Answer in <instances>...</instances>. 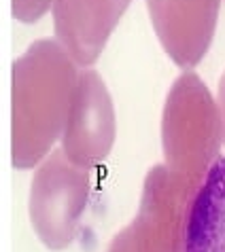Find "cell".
<instances>
[{"mask_svg":"<svg viewBox=\"0 0 225 252\" xmlns=\"http://www.w3.org/2000/svg\"><path fill=\"white\" fill-rule=\"evenodd\" d=\"M53 6V0H11V15L22 24H37Z\"/></svg>","mask_w":225,"mask_h":252,"instance_id":"30bf717a","label":"cell"},{"mask_svg":"<svg viewBox=\"0 0 225 252\" xmlns=\"http://www.w3.org/2000/svg\"><path fill=\"white\" fill-rule=\"evenodd\" d=\"M91 195V174L53 149L34 167L28 193V216L45 248L60 252L75 242Z\"/></svg>","mask_w":225,"mask_h":252,"instance_id":"3957f363","label":"cell"},{"mask_svg":"<svg viewBox=\"0 0 225 252\" xmlns=\"http://www.w3.org/2000/svg\"><path fill=\"white\" fill-rule=\"evenodd\" d=\"M185 252H225V155L208 170L195 195Z\"/></svg>","mask_w":225,"mask_h":252,"instance_id":"ba28073f","label":"cell"},{"mask_svg":"<svg viewBox=\"0 0 225 252\" xmlns=\"http://www.w3.org/2000/svg\"><path fill=\"white\" fill-rule=\"evenodd\" d=\"M107 252H159L151 237L147 235L145 227L136 219H132L130 225H125L119 233L112 235Z\"/></svg>","mask_w":225,"mask_h":252,"instance_id":"9c48e42d","label":"cell"},{"mask_svg":"<svg viewBox=\"0 0 225 252\" xmlns=\"http://www.w3.org/2000/svg\"><path fill=\"white\" fill-rule=\"evenodd\" d=\"M217 104L221 113V125H223V146H225V70L219 79V89H217Z\"/></svg>","mask_w":225,"mask_h":252,"instance_id":"8fae6325","label":"cell"},{"mask_svg":"<svg viewBox=\"0 0 225 252\" xmlns=\"http://www.w3.org/2000/svg\"><path fill=\"white\" fill-rule=\"evenodd\" d=\"M115 138L117 113L107 83L98 70L81 68L60 149L75 165L91 170L111 155Z\"/></svg>","mask_w":225,"mask_h":252,"instance_id":"277c9868","label":"cell"},{"mask_svg":"<svg viewBox=\"0 0 225 252\" xmlns=\"http://www.w3.org/2000/svg\"><path fill=\"white\" fill-rule=\"evenodd\" d=\"M161 49L181 70L206 58L219 24L221 0H145Z\"/></svg>","mask_w":225,"mask_h":252,"instance_id":"8992f818","label":"cell"},{"mask_svg":"<svg viewBox=\"0 0 225 252\" xmlns=\"http://www.w3.org/2000/svg\"><path fill=\"white\" fill-rule=\"evenodd\" d=\"M81 68L58 38H38L11 66V163L32 170L60 142Z\"/></svg>","mask_w":225,"mask_h":252,"instance_id":"6da1fadb","label":"cell"},{"mask_svg":"<svg viewBox=\"0 0 225 252\" xmlns=\"http://www.w3.org/2000/svg\"><path fill=\"white\" fill-rule=\"evenodd\" d=\"M202 183L164 161L145 174L134 219L145 227L159 252H185L189 214Z\"/></svg>","mask_w":225,"mask_h":252,"instance_id":"5b68a950","label":"cell"},{"mask_svg":"<svg viewBox=\"0 0 225 252\" xmlns=\"http://www.w3.org/2000/svg\"><path fill=\"white\" fill-rule=\"evenodd\" d=\"M132 0H53V34L79 68H91Z\"/></svg>","mask_w":225,"mask_h":252,"instance_id":"52a82bcc","label":"cell"},{"mask_svg":"<svg viewBox=\"0 0 225 252\" xmlns=\"http://www.w3.org/2000/svg\"><path fill=\"white\" fill-rule=\"evenodd\" d=\"M223 125L217 97L193 70H183L168 89L161 108L164 163L204 180L221 159Z\"/></svg>","mask_w":225,"mask_h":252,"instance_id":"7a4b0ae2","label":"cell"}]
</instances>
